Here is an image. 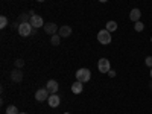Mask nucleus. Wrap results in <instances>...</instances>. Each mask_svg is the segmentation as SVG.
Wrapping results in <instances>:
<instances>
[{
    "label": "nucleus",
    "instance_id": "1",
    "mask_svg": "<svg viewBox=\"0 0 152 114\" xmlns=\"http://www.w3.org/2000/svg\"><path fill=\"white\" fill-rule=\"evenodd\" d=\"M90 79H91V72L88 70V69L82 67V69H79V70H76V81L85 84V82H88Z\"/></svg>",
    "mask_w": 152,
    "mask_h": 114
},
{
    "label": "nucleus",
    "instance_id": "2",
    "mask_svg": "<svg viewBox=\"0 0 152 114\" xmlns=\"http://www.w3.org/2000/svg\"><path fill=\"white\" fill-rule=\"evenodd\" d=\"M111 32H108L107 29H102V31H99L97 32V41L100 43V44H104V46H107V44H110L111 43Z\"/></svg>",
    "mask_w": 152,
    "mask_h": 114
},
{
    "label": "nucleus",
    "instance_id": "3",
    "mask_svg": "<svg viewBox=\"0 0 152 114\" xmlns=\"http://www.w3.org/2000/svg\"><path fill=\"white\" fill-rule=\"evenodd\" d=\"M97 70H99L100 73H108V72L111 70V62H110V59L100 58V59L97 61Z\"/></svg>",
    "mask_w": 152,
    "mask_h": 114
},
{
    "label": "nucleus",
    "instance_id": "4",
    "mask_svg": "<svg viewBox=\"0 0 152 114\" xmlns=\"http://www.w3.org/2000/svg\"><path fill=\"white\" fill-rule=\"evenodd\" d=\"M34 32V28H32V24L28 21V23H20V26H18V34L21 37H29L31 34Z\"/></svg>",
    "mask_w": 152,
    "mask_h": 114
},
{
    "label": "nucleus",
    "instance_id": "5",
    "mask_svg": "<svg viewBox=\"0 0 152 114\" xmlns=\"http://www.w3.org/2000/svg\"><path fill=\"white\" fill-rule=\"evenodd\" d=\"M29 23L32 24V28H34V29L44 28V20H43L41 15H34V17H31V21H29Z\"/></svg>",
    "mask_w": 152,
    "mask_h": 114
},
{
    "label": "nucleus",
    "instance_id": "6",
    "mask_svg": "<svg viewBox=\"0 0 152 114\" xmlns=\"http://www.w3.org/2000/svg\"><path fill=\"white\" fill-rule=\"evenodd\" d=\"M58 88H59V85H58V82H56L55 79H50V81L46 82V90L49 91V94L58 93Z\"/></svg>",
    "mask_w": 152,
    "mask_h": 114
},
{
    "label": "nucleus",
    "instance_id": "7",
    "mask_svg": "<svg viewBox=\"0 0 152 114\" xmlns=\"http://www.w3.org/2000/svg\"><path fill=\"white\" fill-rule=\"evenodd\" d=\"M9 78H11L12 82H21V81H23V72H21V69L12 70L11 75H9Z\"/></svg>",
    "mask_w": 152,
    "mask_h": 114
},
{
    "label": "nucleus",
    "instance_id": "8",
    "mask_svg": "<svg viewBox=\"0 0 152 114\" xmlns=\"http://www.w3.org/2000/svg\"><path fill=\"white\" fill-rule=\"evenodd\" d=\"M49 91L46 90V88H40V90H37L35 93V99L38 100V102H44L46 99H49Z\"/></svg>",
    "mask_w": 152,
    "mask_h": 114
},
{
    "label": "nucleus",
    "instance_id": "9",
    "mask_svg": "<svg viewBox=\"0 0 152 114\" xmlns=\"http://www.w3.org/2000/svg\"><path fill=\"white\" fill-rule=\"evenodd\" d=\"M47 104H49L50 108H56V107H59V104H61V99H59V96H58L56 93H55V94H50L49 99H47Z\"/></svg>",
    "mask_w": 152,
    "mask_h": 114
},
{
    "label": "nucleus",
    "instance_id": "10",
    "mask_svg": "<svg viewBox=\"0 0 152 114\" xmlns=\"http://www.w3.org/2000/svg\"><path fill=\"white\" fill-rule=\"evenodd\" d=\"M44 32H46L47 35L52 37V35H55V34L58 32V26H56L55 23H46V24H44Z\"/></svg>",
    "mask_w": 152,
    "mask_h": 114
},
{
    "label": "nucleus",
    "instance_id": "11",
    "mask_svg": "<svg viewBox=\"0 0 152 114\" xmlns=\"http://www.w3.org/2000/svg\"><path fill=\"white\" fill-rule=\"evenodd\" d=\"M140 18H142V11L138 9V8L131 9V12H129V20L134 21V23H137V21H140Z\"/></svg>",
    "mask_w": 152,
    "mask_h": 114
},
{
    "label": "nucleus",
    "instance_id": "12",
    "mask_svg": "<svg viewBox=\"0 0 152 114\" xmlns=\"http://www.w3.org/2000/svg\"><path fill=\"white\" fill-rule=\"evenodd\" d=\"M82 90H84V84H82V82L76 81V82L72 84V93H73V94H81Z\"/></svg>",
    "mask_w": 152,
    "mask_h": 114
},
{
    "label": "nucleus",
    "instance_id": "13",
    "mask_svg": "<svg viewBox=\"0 0 152 114\" xmlns=\"http://www.w3.org/2000/svg\"><path fill=\"white\" fill-rule=\"evenodd\" d=\"M58 34L61 35V38H67V37L72 35V28L70 26H61L59 31H58Z\"/></svg>",
    "mask_w": 152,
    "mask_h": 114
},
{
    "label": "nucleus",
    "instance_id": "14",
    "mask_svg": "<svg viewBox=\"0 0 152 114\" xmlns=\"http://www.w3.org/2000/svg\"><path fill=\"white\" fill-rule=\"evenodd\" d=\"M105 29H107L108 32H116V31H117V21H114V20L107 21V26H105Z\"/></svg>",
    "mask_w": 152,
    "mask_h": 114
},
{
    "label": "nucleus",
    "instance_id": "15",
    "mask_svg": "<svg viewBox=\"0 0 152 114\" xmlns=\"http://www.w3.org/2000/svg\"><path fill=\"white\" fill-rule=\"evenodd\" d=\"M59 43H61V35L59 34H55V35L50 37V44L52 46H59Z\"/></svg>",
    "mask_w": 152,
    "mask_h": 114
},
{
    "label": "nucleus",
    "instance_id": "16",
    "mask_svg": "<svg viewBox=\"0 0 152 114\" xmlns=\"http://www.w3.org/2000/svg\"><path fill=\"white\" fill-rule=\"evenodd\" d=\"M143 29H145V23H143V21L134 23V31H135V32H143Z\"/></svg>",
    "mask_w": 152,
    "mask_h": 114
},
{
    "label": "nucleus",
    "instance_id": "17",
    "mask_svg": "<svg viewBox=\"0 0 152 114\" xmlns=\"http://www.w3.org/2000/svg\"><path fill=\"white\" fill-rule=\"evenodd\" d=\"M6 114H20V111L17 110V107H14V105H9V107L6 108Z\"/></svg>",
    "mask_w": 152,
    "mask_h": 114
},
{
    "label": "nucleus",
    "instance_id": "18",
    "mask_svg": "<svg viewBox=\"0 0 152 114\" xmlns=\"http://www.w3.org/2000/svg\"><path fill=\"white\" fill-rule=\"evenodd\" d=\"M6 26H8V18H6L5 15H2V17H0V28L5 29Z\"/></svg>",
    "mask_w": 152,
    "mask_h": 114
},
{
    "label": "nucleus",
    "instance_id": "19",
    "mask_svg": "<svg viewBox=\"0 0 152 114\" xmlns=\"http://www.w3.org/2000/svg\"><path fill=\"white\" fill-rule=\"evenodd\" d=\"M23 67H24V59L23 58L15 59V69H23Z\"/></svg>",
    "mask_w": 152,
    "mask_h": 114
},
{
    "label": "nucleus",
    "instance_id": "20",
    "mask_svg": "<svg viewBox=\"0 0 152 114\" xmlns=\"http://www.w3.org/2000/svg\"><path fill=\"white\" fill-rule=\"evenodd\" d=\"M145 64H146L148 67H152V56H146V59H145Z\"/></svg>",
    "mask_w": 152,
    "mask_h": 114
},
{
    "label": "nucleus",
    "instance_id": "21",
    "mask_svg": "<svg viewBox=\"0 0 152 114\" xmlns=\"http://www.w3.org/2000/svg\"><path fill=\"white\" fill-rule=\"evenodd\" d=\"M107 75L110 76V78H116V72H114V70H110V72H108Z\"/></svg>",
    "mask_w": 152,
    "mask_h": 114
},
{
    "label": "nucleus",
    "instance_id": "22",
    "mask_svg": "<svg viewBox=\"0 0 152 114\" xmlns=\"http://www.w3.org/2000/svg\"><path fill=\"white\" fill-rule=\"evenodd\" d=\"M28 14H29V15H31V17H34V15H37V14H35V12H34V9H31V11H29V12H28Z\"/></svg>",
    "mask_w": 152,
    "mask_h": 114
},
{
    "label": "nucleus",
    "instance_id": "23",
    "mask_svg": "<svg viewBox=\"0 0 152 114\" xmlns=\"http://www.w3.org/2000/svg\"><path fill=\"white\" fill-rule=\"evenodd\" d=\"M99 2H100V3H105V2H108V0H99Z\"/></svg>",
    "mask_w": 152,
    "mask_h": 114
},
{
    "label": "nucleus",
    "instance_id": "24",
    "mask_svg": "<svg viewBox=\"0 0 152 114\" xmlns=\"http://www.w3.org/2000/svg\"><path fill=\"white\" fill-rule=\"evenodd\" d=\"M149 75H151V79H152V67H151V72H149Z\"/></svg>",
    "mask_w": 152,
    "mask_h": 114
},
{
    "label": "nucleus",
    "instance_id": "25",
    "mask_svg": "<svg viewBox=\"0 0 152 114\" xmlns=\"http://www.w3.org/2000/svg\"><path fill=\"white\" fill-rule=\"evenodd\" d=\"M37 2H40V3H43V2H46V0H37Z\"/></svg>",
    "mask_w": 152,
    "mask_h": 114
},
{
    "label": "nucleus",
    "instance_id": "26",
    "mask_svg": "<svg viewBox=\"0 0 152 114\" xmlns=\"http://www.w3.org/2000/svg\"><path fill=\"white\" fill-rule=\"evenodd\" d=\"M149 88H151V90H152V82H151V84H149Z\"/></svg>",
    "mask_w": 152,
    "mask_h": 114
},
{
    "label": "nucleus",
    "instance_id": "27",
    "mask_svg": "<svg viewBox=\"0 0 152 114\" xmlns=\"http://www.w3.org/2000/svg\"><path fill=\"white\" fill-rule=\"evenodd\" d=\"M20 114H28V113H20Z\"/></svg>",
    "mask_w": 152,
    "mask_h": 114
},
{
    "label": "nucleus",
    "instance_id": "28",
    "mask_svg": "<svg viewBox=\"0 0 152 114\" xmlns=\"http://www.w3.org/2000/svg\"><path fill=\"white\" fill-rule=\"evenodd\" d=\"M151 43H152V37H151Z\"/></svg>",
    "mask_w": 152,
    "mask_h": 114
}]
</instances>
